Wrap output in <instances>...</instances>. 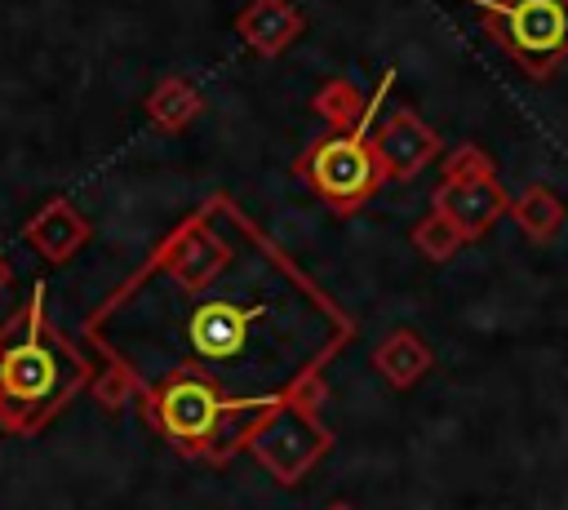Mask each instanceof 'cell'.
Returning <instances> with one entry per match:
<instances>
[{"mask_svg": "<svg viewBox=\"0 0 568 510\" xmlns=\"http://www.w3.org/2000/svg\"><path fill=\"white\" fill-rule=\"evenodd\" d=\"M355 337L346 315L226 195L191 213L89 319L84 341L138 377L178 373L240 404H280Z\"/></svg>", "mask_w": 568, "mask_h": 510, "instance_id": "obj_1", "label": "cell"}, {"mask_svg": "<svg viewBox=\"0 0 568 510\" xmlns=\"http://www.w3.org/2000/svg\"><path fill=\"white\" fill-rule=\"evenodd\" d=\"M89 381V359L49 324L44 284H36L31 297L0 324V426L9 435H36Z\"/></svg>", "mask_w": 568, "mask_h": 510, "instance_id": "obj_2", "label": "cell"}, {"mask_svg": "<svg viewBox=\"0 0 568 510\" xmlns=\"http://www.w3.org/2000/svg\"><path fill=\"white\" fill-rule=\"evenodd\" d=\"M142 408H146V421L186 457L226 461L235 448H244L248 430L262 421L271 404H240V399H226L213 381L178 373L155 381L142 395Z\"/></svg>", "mask_w": 568, "mask_h": 510, "instance_id": "obj_3", "label": "cell"}, {"mask_svg": "<svg viewBox=\"0 0 568 510\" xmlns=\"http://www.w3.org/2000/svg\"><path fill=\"white\" fill-rule=\"evenodd\" d=\"M484 13V31L493 44L510 53V62L546 80L568 58V0H470Z\"/></svg>", "mask_w": 568, "mask_h": 510, "instance_id": "obj_4", "label": "cell"}, {"mask_svg": "<svg viewBox=\"0 0 568 510\" xmlns=\"http://www.w3.org/2000/svg\"><path fill=\"white\" fill-rule=\"evenodd\" d=\"M297 177L333 213H355L386 182V173H382V164L373 155V142H368V133L359 124L355 129H337L333 137L311 142L297 155Z\"/></svg>", "mask_w": 568, "mask_h": 510, "instance_id": "obj_5", "label": "cell"}, {"mask_svg": "<svg viewBox=\"0 0 568 510\" xmlns=\"http://www.w3.org/2000/svg\"><path fill=\"white\" fill-rule=\"evenodd\" d=\"M244 448L280 479V483H297L306 479L333 448V430L320 421L315 408H302L293 399H280L262 412V421L248 430Z\"/></svg>", "mask_w": 568, "mask_h": 510, "instance_id": "obj_6", "label": "cell"}, {"mask_svg": "<svg viewBox=\"0 0 568 510\" xmlns=\"http://www.w3.org/2000/svg\"><path fill=\"white\" fill-rule=\"evenodd\" d=\"M435 208L448 213L466 239H479L501 213H510V195L497 186L484 151L462 146V151H453V160L444 169V182L435 191Z\"/></svg>", "mask_w": 568, "mask_h": 510, "instance_id": "obj_7", "label": "cell"}, {"mask_svg": "<svg viewBox=\"0 0 568 510\" xmlns=\"http://www.w3.org/2000/svg\"><path fill=\"white\" fill-rule=\"evenodd\" d=\"M368 142H373V155H377L382 173L386 177H399V182L417 177L439 155V133L430 124H422L413 111H390L368 133Z\"/></svg>", "mask_w": 568, "mask_h": 510, "instance_id": "obj_8", "label": "cell"}, {"mask_svg": "<svg viewBox=\"0 0 568 510\" xmlns=\"http://www.w3.org/2000/svg\"><path fill=\"white\" fill-rule=\"evenodd\" d=\"M89 235H93V226H89V217H84L71 200H49V204L36 208V217L22 226V239H27L40 257H49V262H71V257L89 244Z\"/></svg>", "mask_w": 568, "mask_h": 510, "instance_id": "obj_9", "label": "cell"}, {"mask_svg": "<svg viewBox=\"0 0 568 510\" xmlns=\"http://www.w3.org/2000/svg\"><path fill=\"white\" fill-rule=\"evenodd\" d=\"M240 35H244V44H253L257 53H280V49H288L293 40H297V31H302V13L288 4V0H253L244 13H240Z\"/></svg>", "mask_w": 568, "mask_h": 510, "instance_id": "obj_10", "label": "cell"}, {"mask_svg": "<svg viewBox=\"0 0 568 510\" xmlns=\"http://www.w3.org/2000/svg\"><path fill=\"white\" fill-rule=\"evenodd\" d=\"M430 364H435V355H430V346H426L413 328H395V333L382 337L377 350H373V368H377V373L386 377V386H395V390L417 386V381L430 373Z\"/></svg>", "mask_w": 568, "mask_h": 510, "instance_id": "obj_11", "label": "cell"}, {"mask_svg": "<svg viewBox=\"0 0 568 510\" xmlns=\"http://www.w3.org/2000/svg\"><path fill=\"white\" fill-rule=\"evenodd\" d=\"M510 213H515L519 231L532 235V239H550V235L564 226V217H568L564 200H559L550 186H528V191H519V195L510 200Z\"/></svg>", "mask_w": 568, "mask_h": 510, "instance_id": "obj_12", "label": "cell"}, {"mask_svg": "<svg viewBox=\"0 0 568 510\" xmlns=\"http://www.w3.org/2000/svg\"><path fill=\"white\" fill-rule=\"evenodd\" d=\"M146 111H151L155 124H164V129H182V124L195 120V111H200V93H195L186 80H164V84L151 93Z\"/></svg>", "mask_w": 568, "mask_h": 510, "instance_id": "obj_13", "label": "cell"}, {"mask_svg": "<svg viewBox=\"0 0 568 510\" xmlns=\"http://www.w3.org/2000/svg\"><path fill=\"white\" fill-rule=\"evenodd\" d=\"M413 244H417V253H422L426 262H448V257L466 244V235H462V226H457L448 213L435 208L426 222L413 226Z\"/></svg>", "mask_w": 568, "mask_h": 510, "instance_id": "obj_14", "label": "cell"}, {"mask_svg": "<svg viewBox=\"0 0 568 510\" xmlns=\"http://www.w3.org/2000/svg\"><path fill=\"white\" fill-rule=\"evenodd\" d=\"M368 106H373V102H359L355 84H346V80H328V84L315 93V111H320L333 129H355Z\"/></svg>", "mask_w": 568, "mask_h": 510, "instance_id": "obj_15", "label": "cell"}, {"mask_svg": "<svg viewBox=\"0 0 568 510\" xmlns=\"http://www.w3.org/2000/svg\"><path fill=\"white\" fill-rule=\"evenodd\" d=\"M89 395L106 408V412H115V408H124L129 399H138V377L124 368V364H115V359H106V368L89 381Z\"/></svg>", "mask_w": 568, "mask_h": 510, "instance_id": "obj_16", "label": "cell"}, {"mask_svg": "<svg viewBox=\"0 0 568 510\" xmlns=\"http://www.w3.org/2000/svg\"><path fill=\"white\" fill-rule=\"evenodd\" d=\"M288 399H293V404H302V408H315V412H320V404L328 399V386H324V377H320V373H311V377H302V381L288 390Z\"/></svg>", "mask_w": 568, "mask_h": 510, "instance_id": "obj_17", "label": "cell"}, {"mask_svg": "<svg viewBox=\"0 0 568 510\" xmlns=\"http://www.w3.org/2000/svg\"><path fill=\"white\" fill-rule=\"evenodd\" d=\"M9 279H13V271H9V257H0V293L9 288Z\"/></svg>", "mask_w": 568, "mask_h": 510, "instance_id": "obj_18", "label": "cell"}, {"mask_svg": "<svg viewBox=\"0 0 568 510\" xmlns=\"http://www.w3.org/2000/svg\"><path fill=\"white\" fill-rule=\"evenodd\" d=\"M328 510H355V506H346V501H337V506H328Z\"/></svg>", "mask_w": 568, "mask_h": 510, "instance_id": "obj_19", "label": "cell"}]
</instances>
